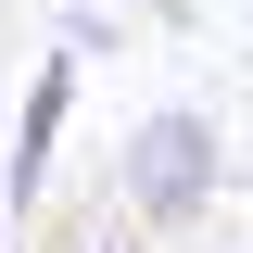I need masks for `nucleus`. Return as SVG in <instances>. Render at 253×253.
<instances>
[{"label":"nucleus","instance_id":"obj_1","mask_svg":"<svg viewBox=\"0 0 253 253\" xmlns=\"http://www.w3.org/2000/svg\"><path fill=\"white\" fill-rule=\"evenodd\" d=\"M114 177H126V215H139V228H190L203 203H215L228 152H215V126H203V114H139V126H126V152H114Z\"/></svg>","mask_w":253,"mask_h":253},{"label":"nucleus","instance_id":"obj_2","mask_svg":"<svg viewBox=\"0 0 253 253\" xmlns=\"http://www.w3.org/2000/svg\"><path fill=\"white\" fill-rule=\"evenodd\" d=\"M63 114H76V51H51L26 76V114H13V165H0V203L26 215L38 203V177H51V139H63Z\"/></svg>","mask_w":253,"mask_h":253}]
</instances>
